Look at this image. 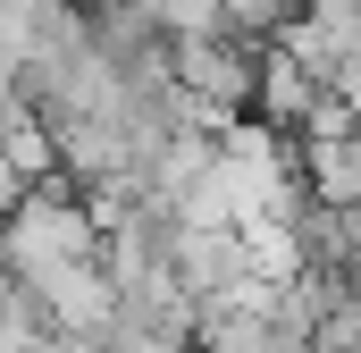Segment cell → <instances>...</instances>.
I'll list each match as a JSON object with an SVG mask.
<instances>
[{"instance_id": "1", "label": "cell", "mask_w": 361, "mask_h": 353, "mask_svg": "<svg viewBox=\"0 0 361 353\" xmlns=\"http://www.w3.org/2000/svg\"><path fill=\"white\" fill-rule=\"evenodd\" d=\"M109 253V227L92 210V193H68V185H42V193H17V219H8V261L25 286L59 277V269H85Z\"/></svg>"}, {"instance_id": "2", "label": "cell", "mask_w": 361, "mask_h": 353, "mask_svg": "<svg viewBox=\"0 0 361 353\" xmlns=\"http://www.w3.org/2000/svg\"><path fill=\"white\" fill-rule=\"evenodd\" d=\"M319 76H311V68H302V59H286V51H261V101H252V109H261V126H277V135H286V126H294V135H302V118H311V109H319Z\"/></svg>"}, {"instance_id": "3", "label": "cell", "mask_w": 361, "mask_h": 353, "mask_svg": "<svg viewBox=\"0 0 361 353\" xmlns=\"http://www.w3.org/2000/svg\"><path fill=\"white\" fill-rule=\"evenodd\" d=\"M34 353H118V345H109V337H42Z\"/></svg>"}]
</instances>
